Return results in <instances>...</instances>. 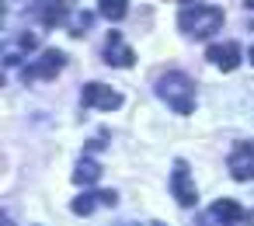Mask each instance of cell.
Instances as JSON below:
<instances>
[{
	"label": "cell",
	"instance_id": "9c48e42d",
	"mask_svg": "<svg viewBox=\"0 0 254 226\" xmlns=\"http://www.w3.org/2000/svg\"><path fill=\"white\" fill-rule=\"evenodd\" d=\"M205 223H223V226H244L247 223V212L233 202V198H216L212 202V209H209V216H205Z\"/></svg>",
	"mask_w": 254,
	"mask_h": 226
},
{
	"label": "cell",
	"instance_id": "2e32d148",
	"mask_svg": "<svg viewBox=\"0 0 254 226\" xmlns=\"http://www.w3.org/2000/svg\"><path fill=\"white\" fill-rule=\"evenodd\" d=\"M143 226H160V223H143Z\"/></svg>",
	"mask_w": 254,
	"mask_h": 226
},
{
	"label": "cell",
	"instance_id": "7c38bea8",
	"mask_svg": "<svg viewBox=\"0 0 254 226\" xmlns=\"http://www.w3.org/2000/svg\"><path fill=\"white\" fill-rule=\"evenodd\" d=\"M98 11L108 18V21H122L129 14V0H98Z\"/></svg>",
	"mask_w": 254,
	"mask_h": 226
},
{
	"label": "cell",
	"instance_id": "30bf717a",
	"mask_svg": "<svg viewBox=\"0 0 254 226\" xmlns=\"http://www.w3.org/2000/svg\"><path fill=\"white\" fill-rule=\"evenodd\" d=\"M39 18H42V25H46V28H56V25H63V21H66V4H63V0H42Z\"/></svg>",
	"mask_w": 254,
	"mask_h": 226
},
{
	"label": "cell",
	"instance_id": "4fadbf2b",
	"mask_svg": "<svg viewBox=\"0 0 254 226\" xmlns=\"http://www.w3.org/2000/svg\"><path fill=\"white\" fill-rule=\"evenodd\" d=\"M98 202H101V191H84V195H77V198H73V216H91V212L98 209Z\"/></svg>",
	"mask_w": 254,
	"mask_h": 226
},
{
	"label": "cell",
	"instance_id": "5b68a950",
	"mask_svg": "<svg viewBox=\"0 0 254 226\" xmlns=\"http://www.w3.org/2000/svg\"><path fill=\"white\" fill-rule=\"evenodd\" d=\"M80 101H84V108H101V112H115V108H122V94L115 91V87H108V84H87L84 87V94H80Z\"/></svg>",
	"mask_w": 254,
	"mask_h": 226
},
{
	"label": "cell",
	"instance_id": "ba28073f",
	"mask_svg": "<svg viewBox=\"0 0 254 226\" xmlns=\"http://www.w3.org/2000/svg\"><path fill=\"white\" fill-rule=\"evenodd\" d=\"M205 59L212 66H219L223 73H230V70L240 66V42H212L205 49Z\"/></svg>",
	"mask_w": 254,
	"mask_h": 226
},
{
	"label": "cell",
	"instance_id": "6da1fadb",
	"mask_svg": "<svg viewBox=\"0 0 254 226\" xmlns=\"http://www.w3.org/2000/svg\"><path fill=\"white\" fill-rule=\"evenodd\" d=\"M157 94L160 101L171 105V112L178 115H191L195 112V84L181 73V70H167L157 77Z\"/></svg>",
	"mask_w": 254,
	"mask_h": 226
},
{
	"label": "cell",
	"instance_id": "9a60e30c",
	"mask_svg": "<svg viewBox=\"0 0 254 226\" xmlns=\"http://www.w3.org/2000/svg\"><path fill=\"white\" fill-rule=\"evenodd\" d=\"M247 56H251V63H254V46H251V53H247Z\"/></svg>",
	"mask_w": 254,
	"mask_h": 226
},
{
	"label": "cell",
	"instance_id": "7a4b0ae2",
	"mask_svg": "<svg viewBox=\"0 0 254 226\" xmlns=\"http://www.w3.org/2000/svg\"><path fill=\"white\" fill-rule=\"evenodd\" d=\"M219 25H223V11L219 7H209V4H188L178 14V28L188 39H209Z\"/></svg>",
	"mask_w": 254,
	"mask_h": 226
},
{
	"label": "cell",
	"instance_id": "5bb4252c",
	"mask_svg": "<svg viewBox=\"0 0 254 226\" xmlns=\"http://www.w3.org/2000/svg\"><path fill=\"white\" fill-rule=\"evenodd\" d=\"M247 11H254V0H247Z\"/></svg>",
	"mask_w": 254,
	"mask_h": 226
},
{
	"label": "cell",
	"instance_id": "52a82bcc",
	"mask_svg": "<svg viewBox=\"0 0 254 226\" xmlns=\"http://www.w3.org/2000/svg\"><path fill=\"white\" fill-rule=\"evenodd\" d=\"M105 59L112 66H119V70H129L136 63V53L129 49V42L122 39V32H108V39H105Z\"/></svg>",
	"mask_w": 254,
	"mask_h": 226
},
{
	"label": "cell",
	"instance_id": "277c9868",
	"mask_svg": "<svg viewBox=\"0 0 254 226\" xmlns=\"http://www.w3.org/2000/svg\"><path fill=\"white\" fill-rule=\"evenodd\" d=\"M226 170L233 181H254V143L251 139H240L230 157H226Z\"/></svg>",
	"mask_w": 254,
	"mask_h": 226
},
{
	"label": "cell",
	"instance_id": "8fae6325",
	"mask_svg": "<svg viewBox=\"0 0 254 226\" xmlns=\"http://www.w3.org/2000/svg\"><path fill=\"white\" fill-rule=\"evenodd\" d=\"M101 177V167L91 160V157H84L77 167H73V184H91V181H98Z\"/></svg>",
	"mask_w": 254,
	"mask_h": 226
},
{
	"label": "cell",
	"instance_id": "8992f818",
	"mask_svg": "<svg viewBox=\"0 0 254 226\" xmlns=\"http://www.w3.org/2000/svg\"><path fill=\"white\" fill-rule=\"evenodd\" d=\"M171 191H174V202H178V205H185V209H191V205L198 202V191H195V181H191V170H188V164H185V160H178V164H174Z\"/></svg>",
	"mask_w": 254,
	"mask_h": 226
},
{
	"label": "cell",
	"instance_id": "3957f363",
	"mask_svg": "<svg viewBox=\"0 0 254 226\" xmlns=\"http://www.w3.org/2000/svg\"><path fill=\"white\" fill-rule=\"evenodd\" d=\"M63 66H66V53H60V49H42L35 59H28V66H25L21 77H25V84H39V80L60 77Z\"/></svg>",
	"mask_w": 254,
	"mask_h": 226
}]
</instances>
